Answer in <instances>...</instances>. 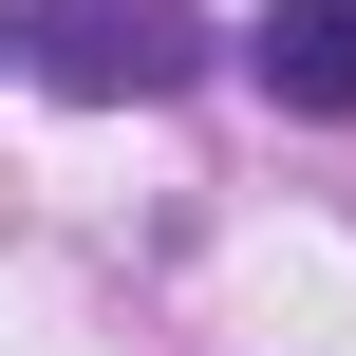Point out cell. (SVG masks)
<instances>
[{
  "label": "cell",
  "mask_w": 356,
  "mask_h": 356,
  "mask_svg": "<svg viewBox=\"0 0 356 356\" xmlns=\"http://www.w3.org/2000/svg\"><path fill=\"white\" fill-rule=\"evenodd\" d=\"M0 56H19V0H0Z\"/></svg>",
  "instance_id": "cell-3"
},
{
  "label": "cell",
  "mask_w": 356,
  "mask_h": 356,
  "mask_svg": "<svg viewBox=\"0 0 356 356\" xmlns=\"http://www.w3.org/2000/svg\"><path fill=\"white\" fill-rule=\"evenodd\" d=\"M19 56H38L75 113H131V94H188V75H207V19H188V0H38Z\"/></svg>",
  "instance_id": "cell-1"
},
{
  "label": "cell",
  "mask_w": 356,
  "mask_h": 356,
  "mask_svg": "<svg viewBox=\"0 0 356 356\" xmlns=\"http://www.w3.org/2000/svg\"><path fill=\"white\" fill-rule=\"evenodd\" d=\"M244 75L282 113H356V0H263L244 19Z\"/></svg>",
  "instance_id": "cell-2"
}]
</instances>
